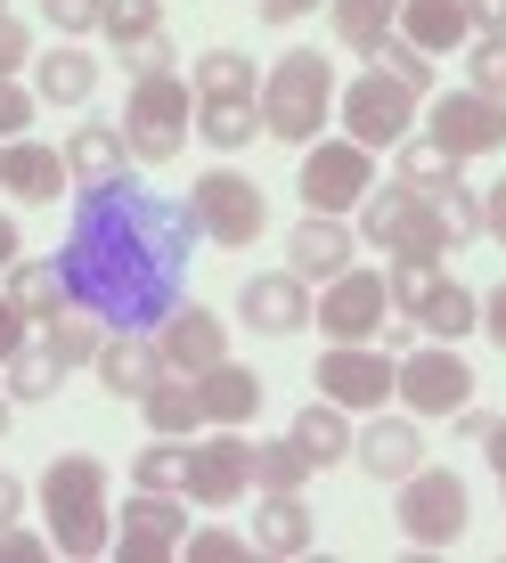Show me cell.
I'll list each match as a JSON object with an SVG mask.
<instances>
[{
  "label": "cell",
  "instance_id": "cell-51",
  "mask_svg": "<svg viewBox=\"0 0 506 563\" xmlns=\"http://www.w3.org/2000/svg\"><path fill=\"white\" fill-rule=\"evenodd\" d=\"M482 335L506 352V286H491V295H482Z\"/></svg>",
  "mask_w": 506,
  "mask_h": 563
},
{
  "label": "cell",
  "instance_id": "cell-43",
  "mask_svg": "<svg viewBox=\"0 0 506 563\" xmlns=\"http://www.w3.org/2000/svg\"><path fill=\"white\" fill-rule=\"evenodd\" d=\"M441 221H450V245H465V238H482V197L474 188H441Z\"/></svg>",
  "mask_w": 506,
  "mask_h": 563
},
{
  "label": "cell",
  "instance_id": "cell-56",
  "mask_svg": "<svg viewBox=\"0 0 506 563\" xmlns=\"http://www.w3.org/2000/svg\"><path fill=\"white\" fill-rule=\"evenodd\" d=\"M16 254H25V238H16V221L0 212V269H16Z\"/></svg>",
  "mask_w": 506,
  "mask_h": 563
},
{
  "label": "cell",
  "instance_id": "cell-39",
  "mask_svg": "<svg viewBox=\"0 0 506 563\" xmlns=\"http://www.w3.org/2000/svg\"><path fill=\"white\" fill-rule=\"evenodd\" d=\"M99 33H107L114 49L147 42V33H164V0H107V9H99Z\"/></svg>",
  "mask_w": 506,
  "mask_h": 563
},
{
  "label": "cell",
  "instance_id": "cell-12",
  "mask_svg": "<svg viewBox=\"0 0 506 563\" xmlns=\"http://www.w3.org/2000/svg\"><path fill=\"white\" fill-rule=\"evenodd\" d=\"M245 490H253V441H238V424H212L205 441H188L180 498H197V507H238Z\"/></svg>",
  "mask_w": 506,
  "mask_h": 563
},
{
  "label": "cell",
  "instance_id": "cell-20",
  "mask_svg": "<svg viewBox=\"0 0 506 563\" xmlns=\"http://www.w3.org/2000/svg\"><path fill=\"white\" fill-rule=\"evenodd\" d=\"M352 465L367 482H408L425 465V441H417V417H376L367 433L352 441Z\"/></svg>",
  "mask_w": 506,
  "mask_h": 563
},
{
  "label": "cell",
  "instance_id": "cell-17",
  "mask_svg": "<svg viewBox=\"0 0 506 563\" xmlns=\"http://www.w3.org/2000/svg\"><path fill=\"white\" fill-rule=\"evenodd\" d=\"M238 310H245L253 335H302L310 327V286L295 269H262V278L238 286Z\"/></svg>",
  "mask_w": 506,
  "mask_h": 563
},
{
  "label": "cell",
  "instance_id": "cell-10",
  "mask_svg": "<svg viewBox=\"0 0 506 563\" xmlns=\"http://www.w3.org/2000/svg\"><path fill=\"white\" fill-rule=\"evenodd\" d=\"M376 188V155L360 140H310L302 147V205L310 212H352Z\"/></svg>",
  "mask_w": 506,
  "mask_h": 563
},
{
  "label": "cell",
  "instance_id": "cell-54",
  "mask_svg": "<svg viewBox=\"0 0 506 563\" xmlns=\"http://www.w3.org/2000/svg\"><path fill=\"white\" fill-rule=\"evenodd\" d=\"M474 9V33H506V0H465Z\"/></svg>",
  "mask_w": 506,
  "mask_h": 563
},
{
  "label": "cell",
  "instance_id": "cell-32",
  "mask_svg": "<svg viewBox=\"0 0 506 563\" xmlns=\"http://www.w3.org/2000/svg\"><path fill=\"white\" fill-rule=\"evenodd\" d=\"M42 343H50V360L57 367H66V376H74V367H90V360H99V343H107V327L99 319H90V310H57V319H42Z\"/></svg>",
  "mask_w": 506,
  "mask_h": 563
},
{
  "label": "cell",
  "instance_id": "cell-25",
  "mask_svg": "<svg viewBox=\"0 0 506 563\" xmlns=\"http://www.w3.org/2000/svg\"><path fill=\"white\" fill-rule=\"evenodd\" d=\"M90 367H99V384H107L114 400H140L147 384L164 376V360H155V335H107Z\"/></svg>",
  "mask_w": 506,
  "mask_h": 563
},
{
  "label": "cell",
  "instance_id": "cell-3",
  "mask_svg": "<svg viewBox=\"0 0 506 563\" xmlns=\"http://www.w3.org/2000/svg\"><path fill=\"white\" fill-rule=\"evenodd\" d=\"M327 107H336V66H327L319 49L270 57V74H262V140L310 147L327 131Z\"/></svg>",
  "mask_w": 506,
  "mask_h": 563
},
{
  "label": "cell",
  "instance_id": "cell-50",
  "mask_svg": "<svg viewBox=\"0 0 506 563\" xmlns=\"http://www.w3.org/2000/svg\"><path fill=\"white\" fill-rule=\"evenodd\" d=\"M25 327H33V319H25V310H16L9 295H0V367H9V360H16V352H25V343H33Z\"/></svg>",
  "mask_w": 506,
  "mask_h": 563
},
{
  "label": "cell",
  "instance_id": "cell-4",
  "mask_svg": "<svg viewBox=\"0 0 506 563\" xmlns=\"http://www.w3.org/2000/svg\"><path fill=\"white\" fill-rule=\"evenodd\" d=\"M360 238L376 245L384 262H450L458 245H450V221H441V197H425V188H367V205H360Z\"/></svg>",
  "mask_w": 506,
  "mask_h": 563
},
{
  "label": "cell",
  "instance_id": "cell-47",
  "mask_svg": "<svg viewBox=\"0 0 506 563\" xmlns=\"http://www.w3.org/2000/svg\"><path fill=\"white\" fill-rule=\"evenodd\" d=\"M123 66H131V82H140V74H164V66H172V33H147V42H131Z\"/></svg>",
  "mask_w": 506,
  "mask_h": 563
},
{
  "label": "cell",
  "instance_id": "cell-15",
  "mask_svg": "<svg viewBox=\"0 0 506 563\" xmlns=\"http://www.w3.org/2000/svg\"><path fill=\"white\" fill-rule=\"evenodd\" d=\"M425 131H433L458 164L498 155V147H506V99H482V90H441V99H433V123H425Z\"/></svg>",
  "mask_w": 506,
  "mask_h": 563
},
{
  "label": "cell",
  "instance_id": "cell-26",
  "mask_svg": "<svg viewBox=\"0 0 506 563\" xmlns=\"http://www.w3.org/2000/svg\"><path fill=\"white\" fill-rule=\"evenodd\" d=\"M33 90H42L50 107H90V90H99V57L74 49V42H57L42 66H33Z\"/></svg>",
  "mask_w": 506,
  "mask_h": 563
},
{
  "label": "cell",
  "instance_id": "cell-44",
  "mask_svg": "<svg viewBox=\"0 0 506 563\" xmlns=\"http://www.w3.org/2000/svg\"><path fill=\"white\" fill-rule=\"evenodd\" d=\"M180 555L188 563H245L253 548H245L238 531H197V539H180Z\"/></svg>",
  "mask_w": 506,
  "mask_h": 563
},
{
  "label": "cell",
  "instance_id": "cell-30",
  "mask_svg": "<svg viewBox=\"0 0 506 563\" xmlns=\"http://www.w3.org/2000/svg\"><path fill=\"white\" fill-rule=\"evenodd\" d=\"M253 131H262V99H197V140L238 155L253 147Z\"/></svg>",
  "mask_w": 506,
  "mask_h": 563
},
{
  "label": "cell",
  "instance_id": "cell-2",
  "mask_svg": "<svg viewBox=\"0 0 506 563\" xmlns=\"http://www.w3.org/2000/svg\"><path fill=\"white\" fill-rule=\"evenodd\" d=\"M42 515H50V548L90 563L114 548V507H107V465L99 457H57L42 474Z\"/></svg>",
  "mask_w": 506,
  "mask_h": 563
},
{
  "label": "cell",
  "instance_id": "cell-5",
  "mask_svg": "<svg viewBox=\"0 0 506 563\" xmlns=\"http://www.w3.org/2000/svg\"><path fill=\"white\" fill-rule=\"evenodd\" d=\"M188 123H197V90H188L172 66L131 82V107H123V147H131V164H172V155L188 147Z\"/></svg>",
  "mask_w": 506,
  "mask_h": 563
},
{
  "label": "cell",
  "instance_id": "cell-9",
  "mask_svg": "<svg viewBox=\"0 0 506 563\" xmlns=\"http://www.w3.org/2000/svg\"><path fill=\"white\" fill-rule=\"evenodd\" d=\"M384 310H393V286H384V269H343V278L319 286V302H310V327H327V343H367L384 335Z\"/></svg>",
  "mask_w": 506,
  "mask_h": 563
},
{
  "label": "cell",
  "instance_id": "cell-19",
  "mask_svg": "<svg viewBox=\"0 0 506 563\" xmlns=\"http://www.w3.org/2000/svg\"><path fill=\"white\" fill-rule=\"evenodd\" d=\"M352 229H343V212H310V221L295 229V238H286V269H295V278L310 286V278H343V269H352Z\"/></svg>",
  "mask_w": 506,
  "mask_h": 563
},
{
  "label": "cell",
  "instance_id": "cell-41",
  "mask_svg": "<svg viewBox=\"0 0 506 563\" xmlns=\"http://www.w3.org/2000/svg\"><path fill=\"white\" fill-rule=\"evenodd\" d=\"M441 278H450V262H393V269H384V286H393V310H408V319H417V310L433 302Z\"/></svg>",
  "mask_w": 506,
  "mask_h": 563
},
{
  "label": "cell",
  "instance_id": "cell-46",
  "mask_svg": "<svg viewBox=\"0 0 506 563\" xmlns=\"http://www.w3.org/2000/svg\"><path fill=\"white\" fill-rule=\"evenodd\" d=\"M25 57H33V25H25V16H9V9H0V74H16Z\"/></svg>",
  "mask_w": 506,
  "mask_h": 563
},
{
  "label": "cell",
  "instance_id": "cell-24",
  "mask_svg": "<svg viewBox=\"0 0 506 563\" xmlns=\"http://www.w3.org/2000/svg\"><path fill=\"white\" fill-rule=\"evenodd\" d=\"M188 384H197L205 424H245L253 409H262V376H253V367H238V360H212L205 376H188Z\"/></svg>",
  "mask_w": 506,
  "mask_h": 563
},
{
  "label": "cell",
  "instance_id": "cell-40",
  "mask_svg": "<svg viewBox=\"0 0 506 563\" xmlns=\"http://www.w3.org/2000/svg\"><path fill=\"white\" fill-rule=\"evenodd\" d=\"M465 90L506 99V33H474V42H465Z\"/></svg>",
  "mask_w": 506,
  "mask_h": 563
},
{
  "label": "cell",
  "instance_id": "cell-57",
  "mask_svg": "<svg viewBox=\"0 0 506 563\" xmlns=\"http://www.w3.org/2000/svg\"><path fill=\"white\" fill-rule=\"evenodd\" d=\"M482 450H491V465L506 474V417H491V433H482Z\"/></svg>",
  "mask_w": 506,
  "mask_h": 563
},
{
  "label": "cell",
  "instance_id": "cell-60",
  "mask_svg": "<svg viewBox=\"0 0 506 563\" xmlns=\"http://www.w3.org/2000/svg\"><path fill=\"white\" fill-rule=\"evenodd\" d=\"M0 9H9V0H0Z\"/></svg>",
  "mask_w": 506,
  "mask_h": 563
},
{
  "label": "cell",
  "instance_id": "cell-28",
  "mask_svg": "<svg viewBox=\"0 0 506 563\" xmlns=\"http://www.w3.org/2000/svg\"><path fill=\"white\" fill-rule=\"evenodd\" d=\"M352 409H336V400H310V409L295 417V450L310 457V465H343L352 457Z\"/></svg>",
  "mask_w": 506,
  "mask_h": 563
},
{
  "label": "cell",
  "instance_id": "cell-16",
  "mask_svg": "<svg viewBox=\"0 0 506 563\" xmlns=\"http://www.w3.org/2000/svg\"><path fill=\"white\" fill-rule=\"evenodd\" d=\"M155 360H164V376H205L212 360H229V327L212 319L205 302H180L155 327Z\"/></svg>",
  "mask_w": 506,
  "mask_h": 563
},
{
  "label": "cell",
  "instance_id": "cell-36",
  "mask_svg": "<svg viewBox=\"0 0 506 563\" xmlns=\"http://www.w3.org/2000/svg\"><path fill=\"white\" fill-rule=\"evenodd\" d=\"M0 384H9V400H57V384H66V367L50 360V343H25L9 367H0Z\"/></svg>",
  "mask_w": 506,
  "mask_h": 563
},
{
  "label": "cell",
  "instance_id": "cell-8",
  "mask_svg": "<svg viewBox=\"0 0 506 563\" xmlns=\"http://www.w3.org/2000/svg\"><path fill=\"white\" fill-rule=\"evenodd\" d=\"M400 490V507H393V522L417 548H458L465 539V482L450 474V465H417L408 482H393Z\"/></svg>",
  "mask_w": 506,
  "mask_h": 563
},
{
  "label": "cell",
  "instance_id": "cell-42",
  "mask_svg": "<svg viewBox=\"0 0 506 563\" xmlns=\"http://www.w3.org/2000/svg\"><path fill=\"white\" fill-rule=\"evenodd\" d=\"M376 66L393 74L400 90H417V99H425V90H433V57H425V49H408L400 33H384V42H376Z\"/></svg>",
  "mask_w": 506,
  "mask_h": 563
},
{
  "label": "cell",
  "instance_id": "cell-18",
  "mask_svg": "<svg viewBox=\"0 0 506 563\" xmlns=\"http://www.w3.org/2000/svg\"><path fill=\"white\" fill-rule=\"evenodd\" d=\"M66 147H42V140H9L0 147V197L16 205H57V188H66Z\"/></svg>",
  "mask_w": 506,
  "mask_h": 563
},
{
  "label": "cell",
  "instance_id": "cell-23",
  "mask_svg": "<svg viewBox=\"0 0 506 563\" xmlns=\"http://www.w3.org/2000/svg\"><path fill=\"white\" fill-rule=\"evenodd\" d=\"M253 548H262V555H310V548H319L302 490H262V507H253Z\"/></svg>",
  "mask_w": 506,
  "mask_h": 563
},
{
  "label": "cell",
  "instance_id": "cell-49",
  "mask_svg": "<svg viewBox=\"0 0 506 563\" xmlns=\"http://www.w3.org/2000/svg\"><path fill=\"white\" fill-rule=\"evenodd\" d=\"M42 555H57L50 539H33V531H16V522H0V563H42Z\"/></svg>",
  "mask_w": 506,
  "mask_h": 563
},
{
  "label": "cell",
  "instance_id": "cell-14",
  "mask_svg": "<svg viewBox=\"0 0 506 563\" xmlns=\"http://www.w3.org/2000/svg\"><path fill=\"white\" fill-rule=\"evenodd\" d=\"M310 384H319V400H336V409H384L393 400V352H360V343H327L319 367H310Z\"/></svg>",
  "mask_w": 506,
  "mask_h": 563
},
{
  "label": "cell",
  "instance_id": "cell-37",
  "mask_svg": "<svg viewBox=\"0 0 506 563\" xmlns=\"http://www.w3.org/2000/svg\"><path fill=\"white\" fill-rule=\"evenodd\" d=\"M310 474H319V465L295 450V433L286 441H253V490H302Z\"/></svg>",
  "mask_w": 506,
  "mask_h": 563
},
{
  "label": "cell",
  "instance_id": "cell-52",
  "mask_svg": "<svg viewBox=\"0 0 506 563\" xmlns=\"http://www.w3.org/2000/svg\"><path fill=\"white\" fill-rule=\"evenodd\" d=\"M310 9H327V0H262L270 25H295V16H310Z\"/></svg>",
  "mask_w": 506,
  "mask_h": 563
},
{
  "label": "cell",
  "instance_id": "cell-7",
  "mask_svg": "<svg viewBox=\"0 0 506 563\" xmlns=\"http://www.w3.org/2000/svg\"><path fill=\"white\" fill-rule=\"evenodd\" d=\"M188 212H197V238H212V245H229V254H245V245L262 238V221H270L262 188H253L245 172H229V164H212L205 180L188 188Z\"/></svg>",
  "mask_w": 506,
  "mask_h": 563
},
{
  "label": "cell",
  "instance_id": "cell-48",
  "mask_svg": "<svg viewBox=\"0 0 506 563\" xmlns=\"http://www.w3.org/2000/svg\"><path fill=\"white\" fill-rule=\"evenodd\" d=\"M0 131H9V140H16V131H33V90H16L9 74H0Z\"/></svg>",
  "mask_w": 506,
  "mask_h": 563
},
{
  "label": "cell",
  "instance_id": "cell-6",
  "mask_svg": "<svg viewBox=\"0 0 506 563\" xmlns=\"http://www.w3.org/2000/svg\"><path fill=\"white\" fill-rule=\"evenodd\" d=\"M393 393L408 400V417H458L474 400V367L458 360V343H408L393 360Z\"/></svg>",
  "mask_w": 506,
  "mask_h": 563
},
{
  "label": "cell",
  "instance_id": "cell-11",
  "mask_svg": "<svg viewBox=\"0 0 506 563\" xmlns=\"http://www.w3.org/2000/svg\"><path fill=\"white\" fill-rule=\"evenodd\" d=\"M343 131L376 155V147H400L408 131H417V90H400L384 66H367L352 90H343Z\"/></svg>",
  "mask_w": 506,
  "mask_h": 563
},
{
  "label": "cell",
  "instance_id": "cell-45",
  "mask_svg": "<svg viewBox=\"0 0 506 563\" xmlns=\"http://www.w3.org/2000/svg\"><path fill=\"white\" fill-rule=\"evenodd\" d=\"M99 9H107V0H42V16L66 33V42H74V33H99Z\"/></svg>",
  "mask_w": 506,
  "mask_h": 563
},
{
  "label": "cell",
  "instance_id": "cell-22",
  "mask_svg": "<svg viewBox=\"0 0 506 563\" xmlns=\"http://www.w3.org/2000/svg\"><path fill=\"white\" fill-rule=\"evenodd\" d=\"M66 172H74V188H114V180H131L123 123H82V131L66 140Z\"/></svg>",
  "mask_w": 506,
  "mask_h": 563
},
{
  "label": "cell",
  "instance_id": "cell-29",
  "mask_svg": "<svg viewBox=\"0 0 506 563\" xmlns=\"http://www.w3.org/2000/svg\"><path fill=\"white\" fill-rule=\"evenodd\" d=\"M327 16H336V42L352 57H376V42L400 25V0H327Z\"/></svg>",
  "mask_w": 506,
  "mask_h": 563
},
{
  "label": "cell",
  "instance_id": "cell-21",
  "mask_svg": "<svg viewBox=\"0 0 506 563\" xmlns=\"http://www.w3.org/2000/svg\"><path fill=\"white\" fill-rule=\"evenodd\" d=\"M400 42L408 49H425V57H441V49H465L474 42V9L465 0H400Z\"/></svg>",
  "mask_w": 506,
  "mask_h": 563
},
{
  "label": "cell",
  "instance_id": "cell-27",
  "mask_svg": "<svg viewBox=\"0 0 506 563\" xmlns=\"http://www.w3.org/2000/svg\"><path fill=\"white\" fill-rule=\"evenodd\" d=\"M140 417H147V433H172V441L205 433V409H197V384H188V376H155L140 393Z\"/></svg>",
  "mask_w": 506,
  "mask_h": 563
},
{
  "label": "cell",
  "instance_id": "cell-33",
  "mask_svg": "<svg viewBox=\"0 0 506 563\" xmlns=\"http://www.w3.org/2000/svg\"><path fill=\"white\" fill-rule=\"evenodd\" d=\"M458 172H465V164L433 140V131H408V140H400V180H408V188L441 197V188H458Z\"/></svg>",
  "mask_w": 506,
  "mask_h": 563
},
{
  "label": "cell",
  "instance_id": "cell-35",
  "mask_svg": "<svg viewBox=\"0 0 506 563\" xmlns=\"http://www.w3.org/2000/svg\"><path fill=\"white\" fill-rule=\"evenodd\" d=\"M9 302L25 310L33 327L57 319V310H66V278H57V262H16L9 269Z\"/></svg>",
  "mask_w": 506,
  "mask_h": 563
},
{
  "label": "cell",
  "instance_id": "cell-34",
  "mask_svg": "<svg viewBox=\"0 0 506 563\" xmlns=\"http://www.w3.org/2000/svg\"><path fill=\"white\" fill-rule=\"evenodd\" d=\"M474 319H482V295H465L458 278H441V286H433V302L417 310V335L458 343V335H474Z\"/></svg>",
  "mask_w": 506,
  "mask_h": 563
},
{
  "label": "cell",
  "instance_id": "cell-13",
  "mask_svg": "<svg viewBox=\"0 0 506 563\" xmlns=\"http://www.w3.org/2000/svg\"><path fill=\"white\" fill-rule=\"evenodd\" d=\"M180 539H188V498L180 490L123 498V522H114V555H123V563H172Z\"/></svg>",
  "mask_w": 506,
  "mask_h": 563
},
{
  "label": "cell",
  "instance_id": "cell-53",
  "mask_svg": "<svg viewBox=\"0 0 506 563\" xmlns=\"http://www.w3.org/2000/svg\"><path fill=\"white\" fill-rule=\"evenodd\" d=\"M482 229H491V238L506 245V180L491 188V197H482Z\"/></svg>",
  "mask_w": 506,
  "mask_h": 563
},
{
  "label": "cell",
  "instance_id": "cell-1",
  "mask_svg": "<svg viewBox=\"0 0 506 563\" xmlns=\"http://www.w3.org/2000/svg\"><path fill=\"white\" fill-rule=\"evenodd\" d=\"M188 245H197V212L147 197L140 180L82 188L57 245V278H66V302L90 310L107 335H155L180 310Z\"/></svg>",
  "mask_w": 506,
  "mask_h": 563
},
{
  "label": "cell",
  "instance_id": "cell-59",
  "mask_svg": "<svg viewBox=\"0 0 506 563\" xmlns=\"http://www.w3.org/2000/svg\"><path fill=\"white\" fill-rule=\"evenodd\" d=\"M498 490H506V474H498Z\"/></svg>",
  "mask_w": 506,
  "mask_h": 563
},
{
  "label": "cell",
  "instance_id": "cell-38",
  "mask_svg": "<svg viewBox=\"0 0 506 563\" xmlns=\"http://www.w3.org/2000/svg\"><path fill=\"white\" fill-rule=\"evenodd\" d=\"M131 482H140V490H180V482H188V441L155 433L147 450L131 457Z\"/></svg>",
  "mask_w": 506,
  "mask_h": 563
},
{
  "label": "cell",
  "instance_id": "cell-55",
  "mask_svg": "<svg viewBox=\"0 0 506 563\" xmlns=\"http://www.w3.org/2000/svg\"><path fill=\"white\" fill-rule=\"evenodd\" d=\"M16 515H25V482L0 474V522H16Z\"/></svg>",
  "mask_w": 506,
  "mask_h": 563
},
{
  "label": "cell",
  "instance_id": "cell-58",
  "mask_svg": "<svg viewBox=\"0 0 506 563\" xmlns=\"http://www.w3.org/2000/svg\"><path fill=\"white\" fill-rule=\"evenodd\" d=\"M0 433H9V384H0Z\"/></svg>",
  "mask_w": 506,
  "mask_h": 563
},
{
  "label": "cell",
  "instance_id": "cell-31",
  "mask_svg": "<svg viewBox=\"0 0 506 563\" xmlns=\"http://www.w3.org/2000/svg\"><path fill=\"white\" fill-rule=\"evenodd\" d=\"M188 90H197V99H262L245 49H205L197 66H188Z\"/></svg>",
  "mask_w": 506,
  "mask_h": 563
}]
</instances>
